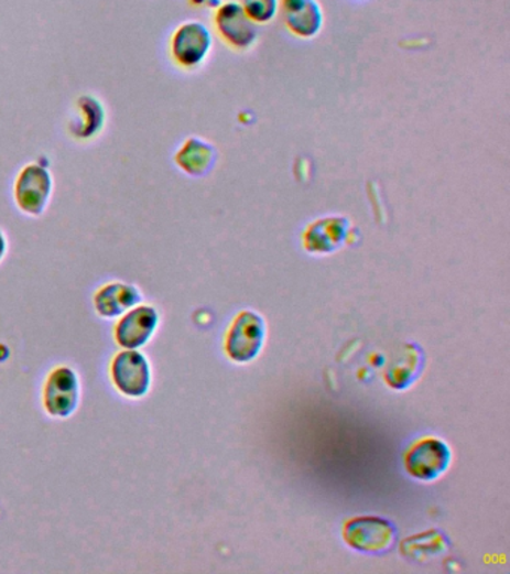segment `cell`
Returning <instances> with one entry per match:
<instances>
[{
    "label": "cell",
    "mask_w": 510,
    "mask_h": 574,
    "mask_svg": "<svg viewBox=\"0 0 510 574\" xmlns=\"http://www.w3.org/2000/svg\"><path fill=\"white\" fill-rule=\"evenodd\" d=\"M115 391L128 400H141L152 388V366L140 349H120L108 366Z\"/></svg>",
    "instance_id": "1"
},
{
    "label": "cell",
    "mask_w": 510,
    "mask_h": 574,
    "mask_svg": "<svg viewBox=\"0 0 510 574\" xmlns=\"http://www.w3.org/2000/svg\"><path fill=\"white\" fill-rule=\"evenodd\" d=\"M54 178L47 165L40 161L28 163L12 184L15 207L29 217H41L52 201Z\"/></svg>",
    "instance_id": "2"
},
{
    "label": "cell",
    "mask_w": 510,
    "mask_h": 574,
    "mask_svg": "<svg viewBox=\"0 0 510 574\" xmlns=\"http://www.w3.org/2000/svg\"><path fill=\"white\" fill-rule=\"evenodd\" d=\"M211 52L213 33L203 21H185L175 29L170 37V57L180 69L200 68Z\"/></svg>",
    "instance_id": "3"
},
{
    "label": "cell",
    "mask_w": 510,
    "mask_h": 574,
    "mask_svg": "<svg viewBox=\"0 0 510 574\" xmlns=\"http://www.w3.org/2000/svg\"><path fill=\"white\" fill-rule=\"evenodd\" d=\"M82 385L77 371L69 366H56L45 376L41 402L53 419H66L77 412Z\"/></svg>",
    "instance_id": "4"
},
{
    "label": "cell",
    "mask_w": 510,
    "mask_h": 574,
    "mask_svg": "<svg viewBox=\"0 0 510 574\" xmlns=\"http://www.w3.org/2000/svg\"><path fill=\"white\" fill-rule=\"evenodd\" d=\"M213 24L220 40L237 52H246L257 44L258 24L246 14L238 0L221 2L213 15Z\"/></svg>",
    "instance_id": "5"
},
{
    "label": "cell",
    "mask_w": 510,
    "mask_h": 574,
    "mask_svg": "<svg viewBox=\"0 0 510 574\" xmlns=\"http://www.w3.org/2000/svg\"><path fill=\"white\" fill-rule=\"evenodd\" d=\"M343 538L355 551L366 554H384L395 544L397 531L390 521L376 517L350 519Z\"/></svg>",
    "instance_id": "6"
},
{
    "label": "cell",
    "mask_w": 510,
    "mask_h": 574,
    "mask_svg": "<svg viewBox=\"0 0 510 574\" xmlns=\"http://www.w3.org/2000/svg\"><path fill=\"white\" fill-rule=\"evenodd\" d=\"M158 326V310L140 303L116 318L112 339L120 349H141L152 339Z\"/></svg>",
    "instance_id": "7"
},
{
    "label": "cell",
    "mask_w": 510,
    "mask_h": 574,
    "mask_svg": "<svg viewBox=\"0 0 510 574\" xmlns=\"http://www.w3.org/2000/svg\"><path fill=\"white\" fill-rule=\"evenodd\" d=\"M265 339V324L259 314L241 312L225 339V351L234 362H249L259 354Z\"/></svg>",
    "instance_id": "8"
},
{
    "label": "cell",
    "mask_w": 510,
    "mask_h": 574,
    "mask_svg": "<svg viewBox=\"0 0 510 574\" xmlns=\"http://www.w3.org/2000/svg\"><path fill=\"white\" fill-rule=\"evenodd\" d=\"M451 451L438 438H424L413 444L404 456V467L417 480H434L449 467Z\"/></svg>",
    "instance_id": "9"
},
{
    "label": "cell",
    "mask_w": 510,
    "mask_h": 574,
    "mask_svg": "<svg viewBox=\"0 0 510 574\" xmlns=\"http://www.w3.org/2000/svg\"><path fill=\"white\" fill-rule=\"evenodd\" d=\"M352 224L341 215L324 216L312 221L303 232V247L307 253L332 254L348 241Z\"/></svg>",
    "instance_id": "10"
},
{
    "label": "cell",
    "mask_w": 510,
    "mask_h": 574,
    "mask_svg": "<svg viewBox=\"0 0 510 574\" xmlns=\"http://www.w3.org/2000/svg\"><path fill=\"white\" fill-rule=\"evenodd\" d=\"M279 12L287 31L300 40H313L324 29L319 0H279Z\"/></svg>",
    "instance_id": "11"
},
{
    "label": "cell",
    "mask_w": 510,
    "mask_h": 574,
    "mask_svg": "<svg viewBox=\"0 0 510 574\" xmlns=\"http://www.w3.org/2000/svg\"><path fill=\"white\" fill-rule=\"evenodd\" d=\"M95 313L106 321H116L129 308L142 303L140 289L124 282H107L100 284L91 296Z\"/></svg>",
    "instance_id": "12"
},
{
    "label": "cell",
    "mask_w": 510,
    "mask_h": 574,
    "mask_svg": "<svg viewBox=\"0 0 510 574\" xmlns=\"http://www.w3.org/2000/svg\"><path fill=\"white\" fill-rule=\"evenodd\" d=\"M217 158L219 153L210 141L200 137H189L175 152L174 163L183 174L192 178H203L215 170Z\"/></svg>",
    "instance_id": "13"
},
{
    "label": "cell",
    "mask_w": 510,
    "mask_h": 574,
    "mask_svg": "<svg viewBox=\"0 0 510 574\" xmlns=\"http://www.w3.org/2000/svg\"><path fill=\"white\" fill-rule=\"evenodd\" d=\"M74 117L68 121V133L75 141L87 142L100 136L106 126L107 112L102 102L91 95L75 100Z\"/></svg>",
    "instance_id": "14"
},
{
    "label": "cell",
    "mask_w": 510,
    "mask_h": 574,
    "mask_svg": "<svg viewBox=\"0 0 510 574\" xmlns=\"http://www.w3.org/2000/svg\"><path fill=\"white\" fill-rule=\"evenodd\" d=\"M422 362H424V356H422L420 347H405L403 355L391 364L384 375L388 385L395 389L411 387L412 381L416 380L422 370Z\"/></svg>",
    "instance_id": "15"
},
{
    "label": "cell",
    "mask_w": 510,
    "mask_h": 574,
    "mask_svg": "<svg viewBox=\"0 0 510 574\" xmlns=\"http://www.w3.org/2000/svg\"><path fill=\"white\" fill-rule=\"evenodd\" d=\"M242 10L258 24H269L279 14V0H238Z\"/></svg>",
    "instance_id": "16"
},
{
    "label": "cell",
    "mask_w": 510,
    "mask_h": 574,
    "mask_svg": "<svg viewBox=\"0 0 510 574\" xmlns=\"http://www.w3.org/2000/svg\"><path fill=\"white\" fill-rule=\"evenodd\" d=\"M422 543V546L420 543L415 542L413 538L409 539L408 542L404 544V554H413L415 555V559H417V555L421 554V552H432V554H438L441 552V549L445 546V540L438 538V534L436 533V538H430V534H422L420 538H416Z\"/></svg>",
    "instance_id": "17"
},
{
    "label": "cell",
    "mask_w": 510,
    "mask_h": 574,
    "mask_svg": "<svg viewBox=\"0 0 510 574\" xmlns=\"http://www.w3.org/2000/svg\"><path fill=\"white\" fill-rule=\"evenodd\" d=\"M8 249H10V242H8L6 230L0 229V262L6 259Z\"/></svg>",
    "instance_id": "18"
},
{
    "label": "cell",
    "mask_w": 510,
    "mask_h": 574,
    "mask_svg": "<svg viewBox=\"0 0 510 574\" xmlns=\"http://www.w3.org/2000/svg\"><path fill=\"white\" fill-rule=\"evenodd\" d=\"M191 3L196 7H211L213 3H216V7H219L221 0H191Z\"/></svg>",
    "instance_id": "19"
}]
</instances>
